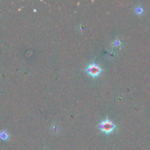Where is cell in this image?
Instances as JSON below:
<instances>
[{"label": "cell", "mask_w": 150, "mask_h": 150, "mask_svg": "<svg viewBox=\"0 0 150 150\" xmlns=\"http://www.w3.org/2000/svg\"><path fill=\"white\" fill-rule=\"evenodd\" d=\"M86 72L92 77H96L100 75L101 72V68L96 64H91L88 65L86 68Z\"/></svg>", "instance_id": "7a4b0ae2"}, {"label": "cell", "mask_w": 150, "mask_h": 150, "mask_svg": "<svg viewBox=\"0 0 150 150\" xmlns=\"http://www.w3.org/2000/svg\"><path fill=\"white\" fill-rule=\"evenodd\" d=\"M1 138L3 139V140H5V139H7V133H2V136H1Z\"/></svg>", "instance_id": "3957f363"}, {"label": "cell", "mask_w": 150, "mask_h": 150, "mask_svg": "<svg viewBox=\"0 0 150 150\" xmlns=\"http://www.w3.org/2000/svg\"><path fill=\"white\" fill-rule=\"evenodd\" d=\"M100 129L105 133H111L114 130V125L109 120H105L100 123Z\"/></svg>", "instance_id": "6da1fadb"}]
</instances>
